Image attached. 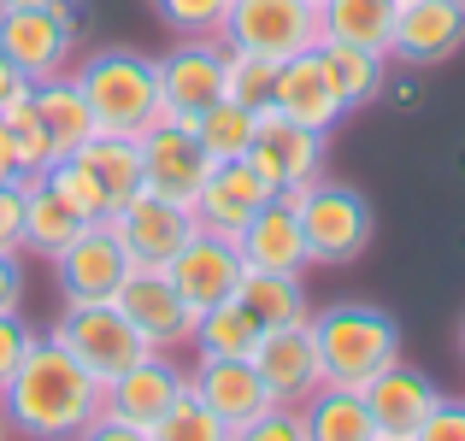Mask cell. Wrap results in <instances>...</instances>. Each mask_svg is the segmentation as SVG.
<instances>
[{
  "label": "cell",
  "instance_id": "ab89813d",
  "mask_svg": "<svg viewBox=\"0 0 465 441\" xmlns=\"http://www.w3.org/2000/svg\"><path fill=\"white\" fill-rule=\"evenodd\" d=\"M412 441H465V400H436V412L412 430Z\"/></svg>",
  "mask_w": 465,
  "mask_h": 441
},
{
  "label": "cell",
  "instance_id": "e575fe53",
  "mask_svg": "<svg viewBox=\"0 0 465 441\" xmlns=\"http://www.w3.org/2000/svg\"><path fill=\"white\" fill-rule=\"evenodd\" d=\"M148 441H230V424L218 418L213 407H201L194 395H183L177 407L148 430Z\"/></svg>",
  "mask_w": 465,
  "mask_h": 441
},
{
  "label": "cell",
  "instance_id": "484cf974",
  "mask_svg": "<svg viewBox=\"0 0 465 441\" xmlns=\"http://www.w3.org/2000/svg\"><path fill=\"white\" fill-rule=\"evenodd\" d=\"M242 306L260 318V329H289V324H312V306H307V289L301 277L289 271H248L242 277Z\"/></svg>",
  "mask_w": 465,
  "mask_h": 441
},
{
  "label": "cell",
  "instance_id": "c3c4849f",
  "mask_svg": "<svg viewBox=\"0 0 465 441\" xmlns=\"http://www.w3.org/2000/svg\"><path fill=\"white\" fill-rule=\"evenodd\" d=\"M460 6H465V0H460Z\"/></svg>",
  "mask_w": 465,
  "mask_h": 441
},
{
  "label": "cell",
  "instance_id": "52a82bcc",
  "mask_svg": "<svg viewBox=\"0 0 465 441\" xmlns=\"http://www.w3.org/2000/svg\"><path fill=\"white\" fill-rule=\"evenodd\" d=\"M224 42L283 65L324 42V18H318V0H230Z\"/></svg>",
  "mask_w": 465,
  "mask_h": 441
},
{
  "label": "cell",
  "instance_id": "836d02e7",
  "mask_svg": "<svg viewBox=\"0 0 465 441\" xmlns=\"http://www.w3.org/2000/svg\"><path fill=\"white\" fill-rule=\"evenodd\" d=\"M272 89H277V59L224 42V101L248 106V113H265V106H272Z\"/></svg>",
  "mask_w": 465,
  "mask_h": 441
},
{
  "label": "cell",
  "instance_id": "60d3db41",
  "mask_svg": "<svg viewBox=\"0 0 465 441\" xmlns=\"http://www.w3.org/2000/svg\"><path fill=\"white\" fill-rule=\"evenodd\" d=\"M24 306V253L0 248V312H18Z\"/></svg>",
  "mask_w": 465,
  "mask_h": 441
},
{
  "label": "cell",
  "instance_id": "bcb514c9",
  "mask_svg": "<svg viewBox=\"0 0 465 441\" xmlns=\"http://www.w3.org/2000/svg\"><path fill=\"white\" fill-rule=\"evenodd\" d=\"M0 441H6V418H0Z\"/></svg>",
  "mask_w": 465,
  "mask_h": 441
},
{
  "label": "cell",
  "instance_id": "f6af8a7d",
  "mask_svg": "<svg viewBox=\"0 0 465 441\" xmlns=\"http://www.w3.org/2000/svg\"><path fill=\"white\" fill-rule=\"evenodd\" d=\"M460 353H465V318H460Z\"/></svg>",
  "mask_w": 465,
  "mask_h": 441
},
{
  "label": "cell",
  "instance_id": "2e32d148",
  "mask_svg": "<svg viewBox=\"0 0 465 441\" xmlns=\"http://www.w3.org/2000/svg\"><path fill=\"white\" fill-rule=\"evenodd\" d=\"M113 300H118V312L148 336L153 353H171V348H183V341L194 336V312H189V300L177 294V283H171L165 271H142V265H130L124 289H118Z\"/></svg>",
  "mask_w": 465,
  "mask_h": 441
},
{
  "label": "cell",
  "instance_id": "8d00e7d4",
  "mask_svg": "<svg viewBox=\"0 0 465 441\" xmlns=\"http://www.w3.org/2000/svg\"><path fill=\"white\" fill-rule=\"evenodd\" d=\"M230 441H312V436H307V418H301V407H272V412H260L253 424L230 430Z\"/></svg>",
  "mask_w": 465,
  "mask_h": 441
},
{
  "label": "cell",
  "instance_id": "6da1fadb",
  "mask_svg": "<svg viewBox=\"0 0 465 441\" xmlns=\"http://www.w3.org/2000/svg\"><path fill=\"white\" fill-rule=\"evenodd\" d=\"M101 377L83 371L54 336H35L24 365L0 383V418L24 441H77L101 418Z\"/></svg>",
  "mask_w": 465,
  "mask_h": 441
},
{
  "label": "cell",
  "instance_id": "3957f363",
  "mask_svg": "<svg viewBox=\"0 0 465 441\" xmlns=\"http://www.w3.org/2000/svg\"><path fill=\"white\" fill-rule=\"evenodd\" d=\"M312 341H318L324 383L336 388H365L383 365L401 359V324L383 306H365V300H341L312 312Z\"/></svg>",
  "mask_w": 465,
  "mask_h": 441
},
{
  "label": "cell",
  "instance_id": "d6986e66",
  "mask_svg": "<svg viewBox=\"0 0 465 441\" xmlns=\"http://www.w3.org/2000/svg\"><path fill=\"white\" fill-rule=\"evenodd\" d=\"M360 395H365V407H371V418H377V436H401V441H412V430H419V424L436 412L442 388H436L430 377L419 371V365L395 359V365H383V371H377L371 383L360 388Z\"/></svg>",
  "mask_w": 465,
  "mask_h": 441
},
{
  "label": "cell",
  "instance_id": "d4e9b609",
  "mask_svg": "<svg viewBox=\"0 0 465 441\" xmlns=\"http://www.w3.org/2000/svg\"><path fill=\"white\" fill-rule=\"evenodd\" d=\"M35 89V113H42V124H47V136H54L59 153H77L83 142L94 136V113H89V101H83V89H77V77H47V83H30Z\"/></svg>",
  "mask_w": 465,
  "mask_h": 441
},
{
  "label": "cell",
  "instance_id": "f1b7e54d",
  "mask_svg": "<svg viewBox=\"0 0 465 441\" xmlns=\"http://www.w3.org/2000/svg\"><path fill=\"white\" fill-rule=\"evenodd\" d=\"M260 318L248 312L242 300H224V306H213V312H201L194 318V353L201 359H248L253 348H260Z\"/></svg>",
  "mask_w": 465,
  "mask_h": 441
},
{
  "label": "cell",
  "instance_id": "b9f144b4",
  "mask_svg": "<svg viewBox=\"0 0 465 441\" xmlns=\"http://www.w3.org/2000/svg\"><path fill=\"white\" fill-rule=\"evenodd\" d=\"M77 441H148V430L142 424H124V418H113V412H101V418L89 424Z\"/></svg>",
  "mask_w": 465,
  "mask_h": 441
},
{
  "label": "cell",
  "instance_id": "7a4b0ae2",
  "mask_svg": "<svg viewBox=\"0 0 465 441\" xmlns=\"http://www.w3.org/2000/svg\"><path fill=\"white\" fill-rule=\"evenodd\" d=\"M77 89L94 113V136H130L142 142L148 130L165 118L159 101V65L136 47H94L77 71Z\"/></svg>",
  "mask_w": 465,
  "mask_h": 441
},
{
  "label": "cell",
  "instance_id": "277c9868",
  "mask_svg": "<svg viewBox=\"0 0 465 441\" xmlns=\"http://www.w3.org/2000/svg\"><path fill=\"white\" fill-rule=\"evenodd\" d=\"M301 218V236H307L312 265H353L365 248H371V206H365L360 189L348 182H301V189L283 194Z\"/></svg>",
  "mask_w": 465,
  "mask_h": 441
},
{
  "label": "cell",
  "instance_id": "d590c367",
  "mask_svg": "<svg viewBox=\"0 0 465 441\" xmlns=\"http://www.w3.org/2000/svg\"><path fill=\"white\" fill-rule=\"evenodd\" d=\"M153 12L171 35H224L230 0H153Z\"/></svg>",
  "mask_w": 465,
  "mask_h": 441
},
{
  "label": "cell",
  "instance_id": "7402d4cb",
  "mask_svg": "<svg viewBox=\"0 0 465 441\" xmlns=\"http://www.w3.org/2000/svg\"><path fill=\"white\" fill-rule=\"evenodd\" d=\"M236 248H242V260H248V271H289V277H301L312 265L307 236H301V218H295V206H289L283 194H272V201L248 218V230L236 236Z\"/></svg>",
  "mask_w": 465,
  "mask_h": 441
},
{
  "label": "cell",
  "instance_id": "4316f807",
  "mask_svg": "<svg viewBox=\"0 0 465 441\" xmlns=\"http://www.w3.org/2000/svg\"><path fill=\"white\" fill-rule=\"evenodd\" d=\"M318 54H324L330 83H336V94H341V106H348V113L383 94L389 54H377V47H353V42H318Z\"/></svg>",
  "mask_w": 465,
  "mask_h": 441
},
{
  "label": "cell",
  "instance_id": "7dc6e473",
  "mask_svg": "<svg viewBox=\"0 0 465 441\" xmlns=\"http://www.w3.org/2000/svg\"><path fill=\"white\" fill-rule=\"evenodd\" d=\"M377 441H401V436H377Z\"/></svg>",
  "mask_w": 465,
  "mask_h": 441
},
{
  "label": "cell",
  "instance_id": "30bf717a",
  "mask_svg": "<svg viewBox=\"0 0 465 441\" xmlns=\"http://www.w3.org/2000/svg\"><path fill=\"white\" fill-rule=\"evenodd\" d=\"M153 65L171 118H201L213 101H224V35H177V47Z\"/></svg>",
  "mask_w": 465,
  "mask_h": 441
},
{
  "label": "cell",
  "instance_id": "8992f818",
  "mask_svg": "<svg viewBox=\"0 0 465 441\" xmlns=\"http://www.w3.org/2000/svg\"><path fill=\"white\" fill-rule=\"evenodd\" d=\"M54 341L83 365V371L101 377V383L124 377L136 359H148V353H153L148 336H142V329L118 312V300H89V306H71L65 300V318H59Z\"/></svg>",
  "mask_w": 465,
  "mask_h": 441
},
{
  "label": "cell",
  "instance_id": "44dd1931",
  "mask_svg": "<svg viewBox=\"0 0 465 441\" xmlns=\"http://www.w3.org/2000/svg\"><path fill=\"white\" fill-rule=\"evenodd\" d=\"M189 395L201 400V407H213L218 418L230 424V430L253 424L260 412H272V395H265V383H260V371H253V359H194Z\"/></svg>",
  "mask_w": 465,
  "mask_h": 441
},
{
  "label": "cell",
  "instance_id": "ba28073f",
  "mask_svg": "<svg viewBox=\"0 0 465 441\" xmlns=\"http://www.w3.org/2000/svg\"><path fill=\"white\" fill-rule=\"evenodd\" d=\"M106 224H113L118 241H124L130 265H142V271H165V265L189 248V236L201 230V218H194V206H177V201H165V194L142 189V194H130Z\"/></svg>",
  "mask_w": 465,
  "mask_h": 441
},
{
  "label": "cell",
  "instance_id": "4dcf8cb0",
  "mask_svg": "<svg viewBox=\"0 0 465 441\" xmlns=\"http://www.w3.org/2000/svg\"><path fill=\"white\" fill-rule=\"evenodd\" d=\"M77 153H83V165L101 177V189H106V201H113V212L130 201V194H142V147L130 142V136H89Z\"/></svg>",
  "mask_w": 465,
  "mask_h": 441
},
{
  "label": "cell",
  "instance_id": "cb8c5ba5",
  "mask_svg": "<svg viewBox=\"0 0 465 441\" xmlns=\"http://www.w3.org/2000/svg\"><path fill=\"white\" fill-rule=\"evenodd\" d=\"M301 418H307L312 441H377V418H371V407H365L360 388L324 383L307 407H301Z\"/></svg>",
  "mask_w": 465,
  "mask_h": 441
},
{
  "label": "cell",
  "instance_id": "ee69618b",
  "mask_svg": "<svg viewBox=\"0 0 465 441\" xmlns=\"http://www.w3.org/2000/svg\"><path fill=\"white\" fill-rule=\"evenodd\" d=\"M0 6H54V0H0Z\"/></svg>",
  "mask_w": 465,
  "mask_h": 441
},
{
  "label": "cell",
  "instance_id": "f546056e",
  "mask_svg": "<svg viewBox=\"0 0 465 441\" xmlns=\"http://www.w3.org/2000/svg\"><path fill=\"white\" fill-rule=\"evenodd\" d=\"M77 236H83V218L71 212V206L59 201L47 182H30V212H24V253H35V260L54 265Z\"/></svg>",
  "mask_w": 465,
  "mask_h": 441
},
{
  "label": "cell",
  "instance_id": "9c48e42d",
  "mask_svg": "<svg viewBox=\"0 0 465 441\" xmlns=\"http://www.w3.org/2000/svg\"><path fill=\"white\" fill-rule=\"evenodd\" d=\"M136 147H142V189L165 194V201H177V206H194L206 171H213L206 147L194 142V118H171L165 113Z\"/></svg>",
  "mask_w": 465,
  "mask_h": 441
},
{
  "label": "cell",
  "instance_id": "ac0fdd59",
  "mask_svg": "<svg viewBox=\"0 0 465 441\" xmlns=\"http://www.w3.org/2000/svg\"><path fill=\"white\" fill-rule=\"evenodd\" d=\"M265 201H272V182H265L248 159H224V165L206 171L201 194H194V218H201V230L236 241L242 230H248V218L260 212Z\"/></svg>",
  "mask_w": 465,
  "mask_h": 441
},
{
  "label": "cell",
  "instance_id": "8fae6325",
  "mask_svg": "<svg viewBox=\"0 0 465 441\" xmlns=\"http://www.w3.org/2000/svg\"><path fill=\"white\" fill-rule=\"evenodd\" d=\"M165 277L177 283V294L189 300V312H213V306L236 300L242 294V277H248V260L230 236H213V230H194L189 248L165 265Z\"/></svg>",
  "mask_w": 465,
  "mask_h": 441
},
{
  "label": "cell",
  "instance_id": "ffe728a7",
  "mask_svg": "<svg viewBox=\"0 0 465 441\" xmlns=\"http://www.w3.org/2000/svg\"><path fill=\"white\" fill-rule=\"evenodd\" d=\"M272 106L283 118H295V124H307V130H324V136L336 130V118L348 113V106H341V94H336V83H330V65H324V54H318V47L277 65Z\"/></svg>",
  "mask_w": 465,
  "mask_h": 441
},
{
  "label": "cell",
  "instance_id": "f35d334b",
  "mask_svg": "<svg viewBox=\"0 0 465 441\" xmlns=\"http://www.w3.org/2000/svg\"><path fill=\"white\" fill-rule=\"evenodd\" d=\"M30 348H35V329L24 324L18 312H0V383L24 365V353H30Z\"/></svg>",
  "mask_w": 465,
  "mask_h": 441
},
{
  "label": "cell",
  "instance_id": "7c38bea8",
  "mask_svg": "<svg viewBox=\"0 0 465 441\" xmlns=\"http://www.w3.org/2000/svg\"><path fill=\"white\" fill-rule=\"evenodd\" d=\"M248 165L272 182V194H289L301 182L318 177L324 165V130H307L295 118H283L277 106L260 113V130H253V147H248Z\"/></svg>",
  "mask_w": 465,
  "mask_h": 441
},
{
  "label": "cell",
  "instance_id": "7bdbcfd3",
  "mask_svg": "<svg viewBox=\"0 0 465 441\" xmlns=\"http://www.w3.org/2000/svg\"><path fill=\"white\" fill-rule=\"evenodd\" d=\"M18 89H24V77H18V71L6 65V54H0V106H6V101H12Z\"/></svg>",
  "mask_w": 465,
  "mask_h": 441
},
{
  "label": "cell",
  "instance_id": "d6a6232c",
  "mask_svg": "<svg viewBox=\"0 0 465 441\" xmlns=\"http://www.w3.org/2000/svg\"><path fill=\"white\" fill-rule=\"evenodd\" d=\"M42 182L71 206V212L83 218V224H106V218H113V201H106L101 177L83 165V153H59L54 165H47V177H42Z\"/></svg>",
  "mask_w": 465,
  "mask_h": 441
},
{
  "label": "cell",
  "instance_id": "9a60e30c",
  "mask_svg": "<svg viewBox=\"0 0 465 441\" xmlns=\"http://www.w3.org/2000/svg\"><path fill=\"white\" fill-rule=\"evenodd\" d=\"M54 277H59V289H65L71 306L113 300L130 277V253H124V241L113 236V224H83V236L54 260Z\"/></svg>",
  "mask_w": 465,
  "mask_h": 441
},
{
  "label": "cell",
  "instance_id": "83f0119b",
  "mask_svg": "<svg viewBox=\"0 0 465 441\" xmlns=\"http://www.w3.org/2000/svg\"><path fill=\"white\" fill-rule=\"evenodd\" d=\"M318 18H324V42H353L389 54L395 0H318Z\"/></svg>",
  "mask_w": 465,
  "mask_h": 441
},
{
  "label": "cell",
  "instance_id": "1f68e13d",
  "mask_svg": "<svg viewBox=\"0 0 465 441\" xmlns=\"http://www.w3.org/2000/svg\"><path fill=\"white\" fill-rule=\"evenodd\" d=\"M253 130H260V113H248V106H236V101H213L201 118H194V142L206 147L213 165H224V159H248Z\"/></svg>",
  "mask_w": 465,
  "mask_h": 441
},
{
  "label": "cell",
  "instance_id": "e0dca14e",
  "mask_svg": "<svg viewBox=\"0 0 465 441\" xmlns=\"http://www.w3.org/2000/svg\"><path fill=\"white\" fill-rule=\"evenodd\" d=\"M183 395H189V371H177L165 353H148V359H136L124 377H113V383H106L101 412H113V418H124V424L153 430V424L165 418V412L177 407Z\"/></svg>",
  "mask_w": 465,
  "mask_h": 441
},
{
  "label": "cell",
  "instance_id": "5bb4252c",
  "mask_svg": "<svg viewBox=\"0 0 465 441\" xmlns=\"http://www.w3.org/2000/svg\"><path fill=\"white\" fill-rule=\"evenodd\" d=\"M465 42V6L460 0H395V30H389V59L395 65H442Z\"/></svg>",
  "mask_w": 465,
  "mask_h": 441
},
{
  "label": "cell",
  "instance_id": "5b68a950",
  "mask_svg": "<svg viewBox=\"0 0 465 441\" xmlns=\"http://www.w3.org/2000/svg\"><path fill=\"white\" fill-rule=\"evenodd\" d=\"M83 35V6L54 0V6H0V54L24 83L65 77Z\"/></svg>",
  "mask_w": 465,
  "mask_h": 441
},
{
  "label": "cell",
  "instance_id": "603a6c76",
  "mask_svg": "<svg viewBox=\"0 0 465 441\" xmlns=\"http://www.w3.org/2000/svg\"><path fill=\"white\" fill-rule=\"evenodd\" d=\"M54 159H59V147H54V136H47L42 113H35V89L24 83V89L0 106V177L42 182Z\"/></svg>",
  "mask_w": 465,
  "mask_h": 441
},
{
  "label": "cell",
  "instance_id": "74e56055",
  "mask_svg": "<svg viewBox=\"0 0 465 441\" xmlns=\"http://www.w3.org/2000/svg\"><path fill=\"white\" fill-rule=\"evenodd\" d=\"M24 212H30V182L0 177V248L24 253Z\"/></svg>",
  "mask_w": 465,
  "mask_h": 441
},
{
  "label": "cell",
  "instance_id": "4fadbf2b",
  "mask_svg": "<svg viewBox=\"0 0 465 441\" xmlns=\"http://www.w3.org/2000/svg\"><path fill=\"white\" fill-rule=\"evenodd\" d=\"M253 371H260L272 407H307L324 388V365H318V341L312 324H289V329H265L260 348L248 353Z\"/></svg>",
  "mask_w": 465,
  "mask_h": 441
}]
</instances>
